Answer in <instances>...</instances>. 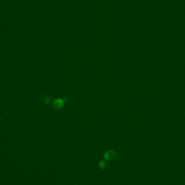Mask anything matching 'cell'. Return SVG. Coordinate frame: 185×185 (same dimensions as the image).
Returning <instances> with one entry per match:
<instances>
[{"label":"cell","mask_w":185,"mask_h":185,"mask_svg":"<svg viewBox=\"0 0 185 185\" xmlns=\"http://www.w3.org/2000/svg\"><path fill=\"white\" fill-rule=\"evenodd\" d=\"M53 105L56 108L60 109L64 105L63 101H62L60 99H58V100L55 101V102L53 103Z\"/></svg>","instance_id":"6da1fadb"}]
</instances>
